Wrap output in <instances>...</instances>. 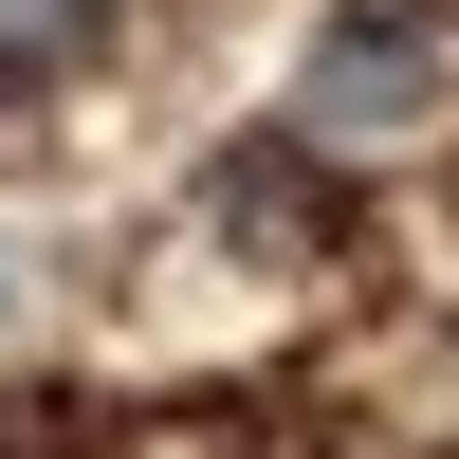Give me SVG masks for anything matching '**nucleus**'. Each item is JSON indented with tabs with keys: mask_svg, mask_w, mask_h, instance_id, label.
<instances>
[{
	"mask_svg": "<svg viewBox=\"0 0 459 459\" xmlns=\"http://www.w3.org/2000/svg\"><path fill=\"white\" fill-rule=\"evenodd\" d=\"M459 92V37L423 19V0H331L313 56H294L276 92V147H313V166H368V147H423Z\"/></svg>",
	"mask_w": 459,
	"mask_h": 459,
	"instance_id": "nucleus-1",
	"label": "nucleus"
},
{
	"mask_svg": "<svg viewBox=\"0 0 459 459\" xmlns=\"http://www.w3.org/2000/svg\"><path fill=\"white\" fill-rule=\"evenodd\" d=\"M0 331H37V239L0 221Z\"/></svg>",
	"mask_w": 459,
	"mask_h": 459,
	"instance_id": "nucleus-3",
	"label": "nucleus"
},
{
	"mask_svg": "<svg viewBox=\"0 0 459 459\" xmlns=\"http://www.w3.org/2000/svg\"><path fill=\"white\" fill-rule=\"evenodd\" d=\"M110 56V0H0V110L19 92H74Z\"/></svg>",
	"mask_w": 459,
	"mask_h": 459,
	"instance_id": "nucleus-2",
	"label": "nucleus"
}]
</instances>
